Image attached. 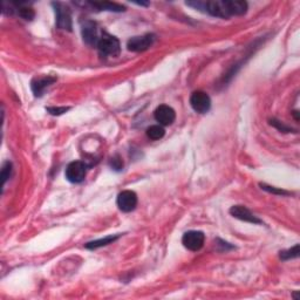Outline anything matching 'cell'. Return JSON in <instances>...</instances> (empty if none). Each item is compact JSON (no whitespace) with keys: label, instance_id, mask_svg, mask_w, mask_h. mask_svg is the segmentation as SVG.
Here are the masks:
<instances>
[{"label":"cell","instance_id":"obj_6","mask_svg":"<svg viewBox=\"0 0 300 300\" xmlns=\"http://www.w3.org/2000/svg\"><path fill=\"white\" fill-rule=\"evenodd\" d=\"M116 203H118L119 209L121 211L131 212L135 210L137 205V195L131 190H124V191L119 193Z\"/></svg>","mask_w":300,"mask_h":300},{"label":"cell","instance_id":"obj_10","mask_svg":"<svg viewBox=\"0 0 300 300\" xmlns=\"http://www.w3.org/2000/svg\"><path fill=\"white\" fill-rule=\"evenodd\" d=\"M56 81H57V77L50 76V75L34 77L31 83L32 92H33V94L35 96L40 98V96L44 95L45 90H46L51 85H53Z\"/></svg>","mask_w":300,"mask_h":300},{"label":"cell","instance_id":"obj_4","mask_svg":"<svg viewBox=\"0 0 300 300\" xmlns=\"http://www.w3.org/2000/svg\"><path fill=\"white\" fill-rule=\"evenodd\" d=\"M64 175L70 183H81L86 179L87 167L80 161H74L67 166Z\"/></svg>","mask_w":300,"mask_h":300},{"label":"cell","instance_id":"obj_8","mask_svg":"<svg viewBox=\"0 0 300 300\" xmlns=\"http://www.w3.org/2000/svg\"><path fill=\"white\" fill-rule=\"evenodd\" d=\"M155 120L161 125H170L175 122L176 113L172 107L167 105H161L154 112Z\"/></svg>","mask_w":300,"mask_h":300},{"label":"cell","instance_id":"obj_11","mask_svg":"<svg viewBox=\"0 0 300 300\" xmlns=\"http://www.w3.org/2000/svg\"><path fill=\"white\" fill-rule=\"evenodd\" d=\"M82 38L83 41L89 46H95L98 45V28L94 21H86L82 25Z\"/></svg>","mask_w":300,"mask_h":300},{"label":"cell","instance_id":"obj_14","mask_svg":"<svg viewBox=\"0 0 300 300\" xmlns=\"http://www.w3.org/2000/svg\"><path fill=\"white\" fill-rule=\"evenodd\" d=\"M90 6L100 9V11H111V12H123L124 6L115 4V2H88Z\"/></svg>","mask_w":300,"mask_h":300},{"label":"cell","instance_id":"obj_3","mask_svg":"<svg viewBox=\"0 0 300 300\" xmlns=\"http://www.w3.org/2000/svg\"><path fill=\"white\" fill-rule=\"evenodd\" d=\"M190 105L195 112L199 113V114H205L211 108V99L205 92L197 90V92H193L190 96Z\"/></svg>","mask_w":300,"mask_h":300},{"label":"cell","instance_id":"obj_22","mask_svg":"<svg viewBox=\"0 0 300 300\" xmlns=\"http://www.w3.org/2000/svg\"><path fill=\"white\" fill-rule=\"evenodd\" d=\"M111 166L113 169L115 170H121L122 168H123V162H122V160L119 156L114 157V159H112L111 161Z\"/></svg>","mask_w":300,"mask_h":300},{"label":"cell","instance_id":"obj_18","mask_svg":"<svg viewBox=\"0 0 300 300\" xmlns=\"http://www.w3.org/2000/svg\"><path fill=\"white\" fill-rule=\"evenodd\" d=\"M12 173V163L11 162H5L2 164V169H1V179H2V185L6 184L7 180L9 179Z\"/></svg>","mask_w":300,"mask_h":300},{"label":"cell","instance_id":"obj_15","mask_svg":"<svg viewBox=\"0 0 300 300\" xmlns=\"http://www.w3.org/2000/svg\"><path fill=\"white\" fill-rule=\"evenodd\" d=\"M166 134V130H164L163 125L161 124H154L150 125L149 128L147 129V136L153 141H157L161 140Z\"/></svg>","mask_w":300,"mask_h":300},{"label":"cell","instance_id":"obj_7","mask_svg":"<svg viewBox=\"0 0 300 300\" xmlns=\"http://www.w3.org/2000/svg\"><path fill=\"white\" fill-rule=\"evenodd\" d=\"M155 37L154 34H146L142 35V37H134L128 41L127 47L129 51L131 52H144L148 48L153 46L155 43Z\"/></svg>","mask_w":300,"mask_h":300},{"label":"cell","instance_id":"obj_16","mask_svg":"<svg viewBox=\"0 0 300 300\" xmlns=\"http://www.w3.org/2000/svg\"><path fill=\"white\" fill-rule=\"evenodd\" d=\"M17 12L19 17H21L25 20H32L34 18L35 13L31 7H27L25 4H17Z\"/></svg>","mask_w":300,"mask_h":300},{"label":"cell","instance_id":"obj_2","mask_svg":"<svg viewBox=\"0 0 300 300\" xmlns=\"http://www.w3.org/2000/svg\"><path fill=\"white\" fill-rule=\"evenodd\" d=\"M52 5H53L54 11H56L57 27L59 30L72 31V15H70L69 8L61 4V2H53Z\"/></svg>","mask_w":300,"mask_h":300},{"label":"cell","instance_id":"obj_1","mask_svg":"<svg viewBox=\"0 0 300 300\" xmlns=\"http://www.w3.org/2000/svg\"><path fill=\"white\" fill-rule=\"evenodd\" d=\"M96 47H98L100 54L105 57H118L121 52L119 39L108 33H103L102 37L99 38Z\"/></svg>","mask_w":300,"mask_h":300},{"label":"cell","instance_id":"obj_17","mask_svg":"<svg viewBox=\"0 0 300 300\" xmlns=\"http://www.w3.org/2000/svg\"><path fill=\"white\" fill-rule=\"evenodd\" d=\"M299 257V244H296L295 246L291 247V249L282 251L280 252V259L283 260H290L293 259V258H298Z\"/></svg>","mask_w":300,"mask_h":300},{"label":"cell","instance_id":"obj_12","mask_svg":"<svg viewBox=\"0 0 300 300\" xmlns=\"http://www.w3.org/2000/svg\"><path fill=\"white\" fill-rule=\"evenodd\" d=\"M227 6L229 14L231 15H243L247 11V2L241 0H227Z\"/></svg>","mask_w":300,"mask_h":300},{"label":"cell","instance_id":"obj_19","mask_svg":"<svg viewBox=\"0 0 300 300\" xmlns=\"http://www.w3.org/2000/svg\"><path fill=\"white\" fill-rule=\"evenodd\" d=\"M270 124L273 125V127H276L279 131H283V133H289V131H292V128L288 127V125L282 123V122L276 120V119H272V120H270Z\"/></svg>","mask_w":300,"mask_h":300},{"label":"cell","instance_id":"obj_20","mask_svg":"<svg viewBox=\"0 0 300 300\" xmlns=\"http://www.w3.org/2000/svg\"><path fill=\"white\" fill-rule=\"evenodd\" d=\"M260 186H262L263 190H265V191H269L271 193H277V195H290L289 191H285V190L282 189H277L275 186H270L266 184H263V183H260Z\"/></svg>","mask_w":300,"mask_h":300},{"label":"cell","instance_id":"obj_5","mask_svg":"<svg viewBox=\"0 0 300 300\" xmlns=\"http://www.w3.org/2000/svg\"><path fill=\"white\" fill-rule=\"evenodd\" d=\"M205 236L202 231H188L183 235L182 244L189 251H198L204 245Z\"/></svg>","mask_w":300,"mask_h":300},{"label":"cell","instance_id":"obj_13","mask_svg":"<svg viewBox=\"0 0 300 300\" xmlns=\"http://www.w3.org/2000/svg\"><path fill=\"white\" fill-rule=\"evenodd\" d=\"M120 237H121V235H111V236L101 238V240H96L89 241V243L86 244V247H87V249H89V250L99 249V247L106 246V245L114 243V241L118 240Z\"/></svg>","mask_w":300,"mask_h":300},{"label":"cell","instance_id":"obj_9","mask_svg":"<svg viewBox=\"0 0 300 300\" xmlns=\"http://www.w3.org/2000/svg\"><path fill=\"white\" fill-rule=\"evenodd\" d=\"M230 214L234 216L235 218L240 219V221L243 222H247V223H252V224L263 223L259 218L256 217V216H254L252 212L244 205H234L230 209Z\"/></svg>","mask_w":300,"mask_h":300},{"label":"cell","instance_id":"obj_21","mask_svg":"<svg viewBox=\"0 0 300 300\" xmlns=\"http://www.w3.org/2000/svg\"><path fill=\"white\" fill-rule=\"evenodd\" d=\"M69 107H48L46 111L52 115H62L66 112L69 111Z\"/></svg>","mask_w":300,"mask_h":300}]
</instances>
